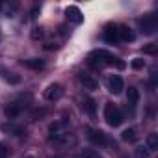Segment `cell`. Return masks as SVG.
I'll list each match as a JSON object with an SVG mask.
<instances>
[{
  "instance_id": "6da1fadb",
  "label": "cell",
  "mask_w": 158,
  "mask_h": 158,
  "mask_svg": "<svg viewBox=\"0 0 158 158\" xmlns=\"http://www.w3.org/2000/svg\"><path fill=\"white\" fill-rule=\"evenodd\" d=\"M89 60H91L93 65H99V67H104V65H115L117 69H123L125 67L123 61H119L115 56H112L106 50H95V52H91L89 54Z\"/></svg>"
},
{
  "instance_id": "7a4b0ae2",
  "label": "cell",
  "mask_w": 158,
  "mask_h": 158,
  "mask_svg": "<svg viewBox=\"0 0 158 158\" xmlns=\"http://www.w3.org/2000/svg\"><path fill=\"white\" fill-rule=\"evenodd\" d=\"M104 119H106V123L110 125V127H119L121 123H123V114H121V110L117 108V106H114V104H106L104 106Z\"/></svg>"
},
{
  "instance_id": "3957f363",
  "label": "cell",
  "mask_w": 158,
  "mask_h": 158,
  "mask_svg": "<svg viewBox=\"0 0 158 158\" xmlns=\"http://www.w3.org/2000/svg\"><path fill=\"white\" fill-rule=\"evenodd\" d=\"M139 26H141L143 34L151 35V34H154L158 30V17L156 15H149V17H145V19L139 21Z\"/></svg>"
},
{
  "instance_id": "277c9868",
  "label": "cell",
  "mask_w": 158,
  "mask_h": 158,
  "mask_svg": "<svg viewBox=\"0 0 158 158\" xmlns=\"http://www.w3.org/2000/svg\"><path fill=\"white\" fill-rule=\"evenodd\" d=\"M61 97H63V88H61L60 84H50V86L47 88V91H45V99L50 101V102H56V101H60Z\"/></svg>"
},
{
  "instance_id": "5b68a950",
  "label": "cell",
  "mask_w": 158,
  "mask_h": 158,
  "mask_svg": "<svg viewBox=\"0 0 158 158\" xmlns=\"http://www.w3.org/2000/svg\"><path fill=\"white\" fill-rule=\"evenodd\" d=\"M123 89H125V82H123V78H121V76L114 74V76L108 78V91H110V93L119 95Z\"/></svg>"
},
{
  "instance_id": "8992f818",
  "label": "cell",
  "mask_w": 158,
  "mask_h": 158,
  "mask_svg": "<svg viewBox=\"0 0 158 158\" xmlns=\"http://www.w3.org/2000/svg\"><path fill=\"white\" fill-rule=\"evenodd\" d=\"M88 132H89V134H88V138H89V141H91L93 145L102 147V145H106V143H108V138H106V134H104L102 130H93V128H89Z\"/></svg>"
},
{
  "instance_id": "52a82bcc",
  "label": "cell",
  "mask_w": 158,
  "mask_h": 158,
  "mask_svg": "<svg viewBox=\"0 0 158 158\" xmlns=\"http://www.w3.org/2000/svg\"><path fill=\"white\" fill-rule=\"evenodd\" d=\"M65 15H67V19H69L71 23H74V24H80V23L84 21V15H82V11L78 10L76 6H69V8L65 10Z\"/></svg>"
},
{
  "instance_id": "ba28073f",
  "label": "cell",
  "mask_w": 158,
  "mask_h": 158,
  "mask_svg": "<svg viewBox=\"0 0 158 158\" xmlns=\"http://www.w3.org/2000/svg\"><path fill=\"white\" fill-rule=\"evenodd\" d=\"M23 110H24V106H23L21 102H17V101H15V102L8 104L4 112H6V115H8L10 119H15V117H19V115L23 114Z\"/></svg>"
},
{
  "instance_id": "9c48e42d",
  "label": "cell",
  "mask_w": 158,
  "mask_h": 158,
  "mask_svg": "<svg viewBox=\"0 0 158 158\" xmlns=\"http://www.w3.org/2000/svg\"><path fill=\"white\" fill-rule=\"evenodd\" d=\"M102 37H104V41H108V43H117V41H119V35H117V24H110V26H106Z\"/></svg>"
},
{
  "instance_id": "30bf717a",
  "label": "cell",
  "mask_w": 158,
  "mask_h": 158,
  "mask_svg": "<svg viewBox=\"0 0 158 158\" xmlns=\"http://www.w3.org/2000/svg\"><path fill=\"white\" fill-rule=\"evenodd\" d=\"M117 35H119V41H134L132 30L125 24H117Z\"/></svg>"
},
{
  "instance_id": "8fae6325",
  "label": "cell",
  "mask_w": 158,
  "mask_h": 158,
  "mask_svg": "<svg viewBox=\"0 0 158 158\" xmlns=\"http://www.w3.org/2000/svg\"><path fill=\"white\" fill-rule=\"evenodd\" d=\"M127 101H128L130 108H136V106H138V102H139V91H138L134 86L128 88V91H127Z\"/></svg>"
},
{
  "instance_id": "7c38bea8",
  "label": "cell",
  "mask_w": 158,
  "mask_h": 158,
  "mask_svg": "<svg viewBox=\"0 0 158 158\" xmlns=\"http://www.w3.org/2000/svg\"><path fill=\"white\" fill-rule=\"evenodd\" d=\"M145 147H147L151 152L158 149V134H156V132H151V134L145 138Z\"/></svg>"
},
{
  "instance_id": "4fadbf2b",
  "label": "cell",
  "mask_w": 158,
  "mask_h": 158,
  "mask_svg": "<svg viewBox=\"0 0 158 158\" xmlns=\"http://www.w3.org/2000/svg\"><path fill=\"white\" fill-rule=\"evenodd\" d=\"M4 132H10V134H15V136H21V134H24V128L23 127H19V125H13V123H8V125H2L0 127Z\"/></svg>"
},
{
  "instance_id": "5bb4252c",
  "label": "cell",
  "mask_w": 158,
  "mask_h": 158,
  "mask_svg": "<svg viewBox=\"0 0 158 158\" xmlns=\"http://www.w3.org/2000/svg\"><path fill=\"white\" fill-rule=\"evenodd\" d=\"M121 139H123V141H127V143H132V141H136V139H138L136 128H125V130L121 132Z\"/></svg>"
},
{
  "instance_id": "9a60e30c",
  "label": "cell",
  "mask_w": 158,
  "mask_h": 158,
  "mask_svg": "<svg viewBox=\"0 0 158 158\" xmlns=\"http://www.w3.org/2000/svg\"><path fill=\"white\" fill-rule=\"evenodd\" d=\"M80 82L84 84V88H86V89H91V91L99 88L97 80H93V78H91V76H88V74H82V76H80Z\"/></svg>"
},
{
  "instance_id": "2e32d148",
  "label": "cell",
  "mask_w": 158,
  "mask_h": 158,
  "mask_svg": "<svg viewBox=\"0 0 158 158\" xmlns=\"http://www.w3.org/2000/svg\"><path fill=\"white\" fill-rule=\"evenodd\" d=\"M149 156H151V151L145 145H139L134 149V158H149Z\"/></svg>"
},
{
  "instance_id": "e0dca14e",
  "label": "cell",
  "mask_w": 158,
  "mask_h": 158,
  "mask_svg": "<svg viewBox=\"0 0 158 158\" xmlns=\"http://www.w3.org/2000/svg\"><path fill=\"white\" fill-rule=\"evenodd\" d=\"M24 65L30 67V69H43L45 67V61L43 60H26Z\"/></svg>"
},
{
  "instance_id": "ac0fdd59",
  "label": "cell",
  "mask_w": 158,
  "mask_h": 158,
  "mask_svg": "<svg viewBox=\"0 0 158 158\" xmlns=\"http://www.w3.org/2000/svg\"><path fill=\"white\" fill-rule=\"evenodd\" d=\"M2 76H4V80H8L10 84H19V76H13V73L2 71Z\"/></svg>"
},
{
  "instance_id": "d6986e66",
  "label": "cell",
  "mask_w": 158,
  "mask_h": 158,
  "mask_svg": "<svg viewBox=\"0 0 158 158\" xmlns=\"http://www.w3.org/2000/svg\"><path fill=\"white\" fill-rule=\"evenodd\" d=\"M10 145L8 143H0V158H8L10 156Z\"/></svg>"
},
{
  "instance_id": "ffe728a7",
  "label": "cell",
  "mask_w": 158,
  "mask_h": 158,
  "mask_svg": "<svg viewBox=\"0 0 158 158\" xmlns=\"http://www.w3.org/2000/svg\"><path fill=\"white\" fill-rule=\"evenodd\" d=\"M84 106H86V110L89 112V115H95V101H91V99H88Z\"/></svg>"
},
{
  "instance_id": "44dd1931",
  "label": "cell",
  "mask_w": 158,
  "mask_h": 158,
  "mask_svg": "<svg viewBox=\"0 0 158 158\" xmlns=\"http://www.w3.org/2000/svg\"><path fill=\"white\" fill-rule=\"evenodd\" d=\"M156 48H158V45H154V43H149V45L143 48V52H145V54H156Z\"/></svg>"
},
{
  "instance_id": "7402d4cb",
  "label": "cell",
  "mask_w": 158,
  "mask_h": 158,
  "mask_svg": "<svg viewBox=\"0 0 158 158\" xmlns=\"http://www.w3.org/2000/svg\"><path fill=\"white\" fill-rule=\"evenodd\" d=\"M134 69H143L145 67V61L141 60V58H136V60H132V63H130Z\"/></svg>"
},
{
  "instance_id": "603a6c76",
  "label": "cell",
  "mask_w": 158,
  "mask_h": 158,
  "mask_svg": "<svg viewBox=\"0 0 158 158\" xmlns=\"http://www.w3.org/2000/svg\"><path fill=\"white\" fill-rule=\"evenodd\" d=\"M82 158H101V156H99L95 151H86V152L82 154Z\"/></svg>"
},
{
  "instance_id": "cb8c5ba5",
  "label": "cell",
  "mask_w": 158,
  "mask_h": 158,
  "mask_svg": "<svg viewBox=\"0 0 158 158\" xmlns=\"http://www.w3.org/2000/svg\"><path fill=\"white\" fill-rule=\"evenodd\" d=\"M41 35H43V32H41V28H35V30L32 32V37H34V39H37V37H41Z\"/></svg>"
},
{
  "instance_id": "d4e9b609",
  "label": "cell",
  "mask_w": 158,
  "mask_h": 158,
  "mask_svg": "<svg viewBox=\"0 0 158 158\" xmlns=\"http://www.w3.org/2000/svg\"><path fill=\"white\" fill-rule=\"evenodd\" d=\"M0 8H2V4H0Z\"/></svg>"
}]
</instances>
